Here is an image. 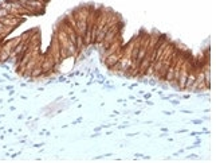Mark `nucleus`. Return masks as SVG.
I'll list each match as a JSON object with an SVG mask.
<instances>
[{"label": "nucleus", "instance_id": "1", "mask_svg": "<svg viewBox=\"0 0 216 163\" xmlns=\"http://www.w3.org/2000/svg\"><path fill=\"white\" fill-rule=\"evenodd\" d=\"M10 15H11V12L8 10H4L0 7V18H7V16H10Z\"/></svg>", "mask_w": 216, "mask_h": 163}, {"label": "nucleus", "instance_id": "2", "mask_svg": "<svg viewBox=\"0 0 216 163\" xmlns=\"http://www.w3.org/2000/svg\"><path fill=\"white\" fill-rule=\"evenodd\" d=\"M107 62H109V64H115V62H117V55H111L109 59H107Z\"/></svg>", "mask_w": 216, "mask_h": 163}, {"label": "nucleus", "instance_id": "3", "mask_svg": "<svg viewBox=\"0 0 216 163\" xmlns=\"http://www.w3.org/2000/svg\"><path fill=\"white\" fill-rule=\"evenodd\" d=\"M172 76H173V68H172V69H169V72H168V76H167V78H168V80H171V78H172Z\"/></svg>", "mask_w": 216, "mask_h": 163}]
</instances>
